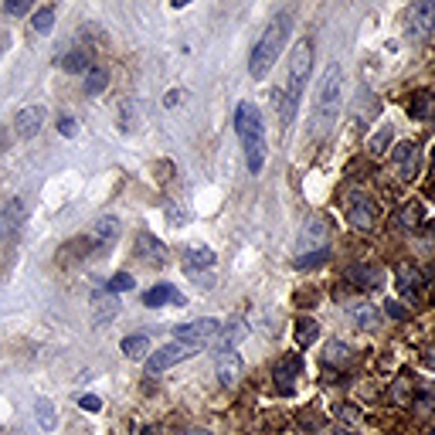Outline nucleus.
Returning a JSON list of instances; mask_svg holds the SVG:
<instances>
[{"label": "nucleus", "instance_id": "obj_3", "mask_svg": "<svg viewBox=\"0 0 435 435\" xmlns=\"http://www.w3.org/2000/svg\"><path fill=\"white\" fill-rule=\"evenodd\" d=\"M289 24H293V17L279 14L262 31V38L255 41V48H252V58H249V75L252 78H265L269 72H272V65H276L282 45H286V38H289Z\"/></svg>", "mask_w": 435, "mask_h": 435}, {"label": "nucleus", "instance_id": "obj_33", "mask_svg": "<svg viewBox=\"0 0 435 435\" xmlns=\"http://www.w3.org/2000/svg\"><path fill=\"white\" fill-rule=\"evenodd\" d=\"M133 286H136V279H133L129 272H119V276L109 279V293H126V289H133Z\"/></svg>", "mask_w": 435, "mask_h": 435}, {"label": "nucleus", "instance_id": "obj_37", "mask_svg": "<svg viewBox=\"0 0 435 435\" xmlns=\"http://www.w3.org/2000/svg\"><path fill=\"white\" fill-rule=\"evenodd\" d=\"M7 14H28V0H11L7 4Z\"/></svg>", "mask_w": 435, "mask_h": 435}, {"label": "nucleus", "instance_id": "obj_25", "mask_svg": "<svg viewBox=\"0 0 435 435\" xmlns=\"http://www.w3.org/2000/svg\"><path fill=\"white\" fill-rule=\"evenodd\" d=\"M242 337H245V326H242V323L228 326V330H225V333H221V337L215 340V350H218V354H228V350H232V347L242 340Z\"/></svg>", "mask_w": 435, "mask_h": 435}, {"label": "nucleus", "instance_id": "obj_4", "mask_svg": "<svg viewBox=\"0 0 435 435\" xmlns=\"http://www.w3.org/2000/svg\"><path fill=\"white\" fill-rule=\"evenodd\" d=\"M313 68V41H299L293 51V62H289V75H286V89H282V123L289 126L299 109V95L306 89V78Z\"/></svg>", "mask_w": 435, "mask_h": 435}, {"label": "nucleus", "instance_id": "obj_42", "mask_svg": "<svg viewBox=\"0 0 435 435\" xmlns=\"http://www.w3.org/2000/svg\"><path fill=\"white\" fill-rule=\"evenodd\" d=\"M425 360H429V364H432V367H435V347H432V350H429V354H425Z\"/></svg>", "mask_w": 435, "mask_h": 435}, {"label": "nucleus", "instance_id": "obj_7", "mask_svg": "<svg viewBox=\"0 0 435 435\" xmlns=\"http://www.w3.org/2000/svg\"><path fill=\"white\" fill-rule=\"evenodd\" d=\"M435 34V4L432 0H419L408 7V38L412 41H429Z\"/></svg>", "mask_w": 435, "mask_h": 435}, {"label": "nucleus", "instance_id": "obj_39", "mask_svg": "<svg viewBox=\"0 0 435 435\" xmlns=\"http://www.w3.org/2000/svg\"><path fill=\"white\" fill-rule=\"evenodd\" d=\"M58 129H62V136H72V133H75V119H68V116H65L62 123H58Z\"/></svg>", "mask_w": 435, "mask_h": 435}, {"label": "nucleus", "instance_id": "obj_20", "mask_svg": "<svg viewBox=\"0 0 435 435\" xmlns=\"http://www.w3.org/2000/svg\"><path fill=\"white\" fill-rule=\"evenodd\" d=\"M350 316H354V323L360 330H374V326H381V313L374 310L371 303H358V306H350Z\"/></svg>", "mask_w": 435, "mask_h": 435}, {"label": "nucleus", "instance_id": "obj_30", "mask_svg": "<svg viewBox=\"0 0 435 435\" xmlns=\"http://www.w3.org/2000/svg\"><path fill=\"white\" fill-rule=\"evenodd\" d=\"M62 68L65 72H85L89 68V55L85 51H68L62 58Z\"/></svg>", "mask_w": 435, "mask_h": 435}, {"label": "nucleus", "instance_id": "obj_23", "mask_svg": "<svg viewBox=\"0 0 435 435\" xmlns=\"http://www.w3.org/2000/svg\"><path fill=\"white\" fill-rule=\"evenodd\" d=\"M95 303V326H102V323H109V320H112V316H116V313H119V299H112V296H95L92 299Z\"/></svg>", "mask_w": 435, "mask_h": 435}, {"label": "nucleus", "instance_id": "obj_13", "mask_svg": "<svg viewBox=\"0 0 435 435\" xmlns=\"http://www.w3.org/2000/svg\"><path fill=\"white\" fill-rule=\"evenodd\" d=\"M299 374H303V360H299V358H286V360H279V364H276L272 381H276V388H279L282 394H293Z\"/></svg>", "mask_w": 435, "mask_h": 435}, {"label": "nucleus", "instance_id": "obj_35", "mask_svg": "<svg viewBox=\"0 0 435 435\" xmlns=\"http://www.w3.org/2000/svg\"><path fill=\"white\" fill-rule=\"evenodd\" d=\"M429 102H432V99H429V95L425 92H419L415 95V99H412V116H415V119H425V116H429Z\"/></svg>", "mask_w": 435, "mask_h": 435}, {"label": "nucleus", "instance_id": "obj_10", "mask_svg": "<svg viewBox=\"0 0 435 435\" xmlns=\"http://www.w3.org/2000/svg\"><path fill=\"white\" fill-rule=\"evenodd\" d=\"M187 299L184 293L171 286V282H156L154 289H146L143 293V306H150V310H160V306H184Z\"/></svg>", "mask_w": 435, "mask_h": 435}, {"label": "nucleus", "instance_id": "obj_29", "mask_svg": "<svg viewBox=\"0 0 435 435\" xmlns=\"http://www.w3.org/2000/svg\"><path fill=\"white\" fill-rule=\"evenodd\" d=\"M350 358V350H347V343L340 340H333V343H326V350H323V364H343V360Z\"/></svg>", "mask_w": 435, "mask_h": 435}, {"label": "nucleus", "instance_id": "obj_34", "mask_svg": "<svg viewBox=\"0 0 435 435\" xmlns=\"http://www.w3.org/2000/svg\"><path fill=\"white\" fill-rule=\"evenodd\" d=\"M323 262H326V249L313 252V255H299V259H296L299 269H316V265H323Z\"/></svg>", "mask_w": 435, "mask_h": 435}, {"label": "nucleus", "instance_id": "obj_31", "mask_svg": "<svg viewBox=\"0 0 435 435\" xmlns=\"http://www.w3.org/2000/svg\"><path fill=\"white\" fill-rule=\"evenodd\" d=\"M106 72H102V68H92V72H89V75H85V92L89 95H99L102 92V89H106Z\"/></svg>", "mask_w": 435, "mask_h": 435}, {"label": "nucleus", "instance_id": "obj_27", "mask_svg": "<svg viewBox=\"0 0 435 435\" xmlns=\"http://www.w3.org/2000/svg\"><path fill=\"white\" fill-rule=\"evenodd\" d=\"M31 28L38 34H48L51 28H55V7H38L31 17Z\"/></svg>", "mask_w": 435, "mask_h": 435}, {"label": "nucleus", "instance_id": "obj_38", "mask_svg": "<svg viewBox=\"0 0 435 435\" xmlns=\"http://www.w3.org/2000/svg\"><path fill=\"white\" fill-rule=\"evenodd\" d=\"M388 316H394V320H404V306L391 299V303H388Z\"/></svg>", "mask_w": 435, "mask_h": 435}, {"label": "nucleus", "instance_id": "obj_40", "mask_svg": "<svg viewBox=\"0 0 435 435\" xmlns=\"http://www.w3.org/2000/svg\"><path fill=\"white\" fill-rule=\"evenodd\" d=\"M340 419H343V421L358 419V408H350V404H343V408H340Z\"/></svg>", "mask_w": 435, "mask_h": 435}, {"label": "nucleus", "instance_id": "obj_15", "mask_svg": "<svg viewBox=\"0 0 435 435\" xmlns=\"http://www.w3.org/2000/svg\"><path fill=\"white\" fill-rule=\"evenodd\" d=\"M41 126H45V106H28V109H21V112H17V119H14L17 136H24V140L38 136V133H41Z\"/></svg>", "mask_w": 435, "mask_h": 435}, {"label": "nucleus", "instance_id": "obj_6", "mask_svg": "<svg viewBox=\"0 0 435 435\" xmlns=\"http://www.w3.org/2000/svg\"><path fill=\"white\" fill-rule=\"evenodd\" d=\"M123 235V225H119V218H99L92 228H89V235H85V242H78V245H89L85 249V255H102L106 249H112L116 245V238Z\"/></svg>", "mask_w": 435, "mask_h": 435}, {"label": "nucleus", "instance_id": "obj_21", "mask_svg": "<svg viewBox=\"0 0 435 435\" xmlns=\"http://www.w3.org/2000/svg\"><path fill=\"white\" fill-rule=\"evenodd\" d=\"M398 293L408 296V299H415L421 293V272L419 269H402L398 272Z\"/></svg>", "mask_w": 435, "mask_h": 435}, {"label": "nucleus", "instance_id": "obj_17", "mask_svg": "<svg viewBox=\"0 0 435 435\" xmlns=\"http://www.w3.org/2000/svg\"><path fill=\"white\" fill-rule=\"evenodd\" d=\"M347 279L354 282V286H360V289H377L385 282V272L374 269V265H350L347 269Z\"/></svg>", "mask_w": 435, "mask_h": 435}, {"label": "nucleus", "instance_id": "obj_18", "mask_svg": "<svg viewBox=\"0 0 435 435\" xmlns=\"http://www.w3.org/2000/svg\"><path fill=\"white\" fill-rule=\"evenodd\" d=\"M184 262L190 272H198V269H211V265L218 262V255H215V249H208V245H187Z\"/></svg>", "mask_w": 435, "mask_h": 435}, {"label": "nucleus", "instance_id": "obj_16", "mask_svg": "<svg viewBox=\"0 0 435 435\" xmlns=\"http://www.w3.org/2000/svg\"><path fill=\"white\" fill-rule=\"evenodd\" d=\"M394 171L402 181H415V173H419V146L415 143H402L394 150Z\"/></svg>", "mask_w": 435, "mask_h": 435}, {"label": "nucleus", "instance_id": "obj_8", "mask_svg": "<svg viewBox=\"0 0 435 435\" xmlns=\"http://www.w3.org/2000/svg\"><path fill=\"white\" fill-rule=\"evenodd\" d=\"M215 333H221V323L218 320H194V323H181L173 330V340H184V343H194V347H204L211 340Z\"/></svg>", "mask_w": 435, "mask_h": 435}, {"label": "nucleus", "instance_id": "obj_2", "mask_svg": "<svg viewBox=\"0 0 435 435\" xmlns=\"http://www.w3.org/2000/svg\"><path fill=\"white\" fill-rule=\"evenodd\" d=\"M235 129H238V140H242V150H245L249 173H262L265 154H269L262 112L252 106V102H242V106H238V112H235Z\"/></svg>", "mask_w": 435, "mask_h": 435}, {"label": "nucleus", "instance_id": "obj_11", "mask_svg": "<svg viewBox=\"0 0 435 435\" xmlns=\"http://www.w3.org/2000/svg\"><path fill=\"white\" fill-rule=\"evenodd\" d=\"M215 377H218V385H221V388H235V385L242 381V358H238L235 350H228V354H218Z\"/></svg>", "mask_w": 435, "mask_h": 435}, {"label": "nucleus", "instance_id": "obj_19", "mask_svg": "<svg viewBox=\"0 0 435 435\" xmlns=\"http://www.w3.org/2000/svg\"><path fill=\"white\" fill-rule=\"evenodd\" d=\"M136 255L146 259V262H167V249L156 242L154 235H140L136 238Z\"/></svg>", "mask_w": 435, "mask_h": 435}, {"label": "nucleus", "instance_id": "obj_1", "mask_svg": "<svg viewBox=\"0 0 435 435\" xmlns=\"http://www.w3.org/2000/svg\"><path fill=\"white\" fill-rule=\"evenodd\" d=\"M340 99H343V75L340 65H330L316 85V95H313V116H310V133L316 140L330 136V129L340 116Z\"/></svg>", "mask_w": 435, "mask_h": 435}, {"label": "nucleus", "instance_id": "obj_41", "mask_svg": "<svg viewBox=\"0 0 435 435\" xmlns=\"http://www.w3.org/2000/svg\"><path fill=\"white\" fill-rule=\"evenodd\" d=\"M184 435H211L208 429H190V432H184Z\"/></svg>", "mask_w": 435, "mask_h": 435}, {"label": "nucleus", "instance_id": "obj_5", "mask_svg": "<svg viewBox=\"0 0 435 435\" xmlns=\"http://www.w3.org/2000/svg\"><path fill=\"white\" fill-rule=\"evenodd\" d=\"M201 347H194V343H184V340H173V343H163L160 350H154L150 358H146V374L154 377V374H163L171 371L173 364H181V360L194 358Z\"/></svg>", "mask_w": 435, "mask_h": 435}, {"label": "nucleus", "instance_id": "obj_43", "mask_svg": "<svg viewBox=\"0 0 435 435\" xmlns=\"http://www.w3.org/2000/svg\"><path fill=\"white\" fill-rule=\"evenodd\" d=\"M4 136H7V133L0 129V154H4V146H7V140H4Z\"/></svg>", "mask_w": 435, "mask_h": 435}, {"label": "nucleus", "instance_id": "obj_44", "mask_svg": "<svg viewBox=\"0 0 435 435\" xmlns=\"http://www.w3.org/2000/svg\"><path fill=\"white\" fill-rule=\"evenodd\" d=\"M340 435H350V432H340Z\"/></svg>", "mask_w": 435, "mask_h": 435}, {"label": "nucleus", "instance_id": "obj_32", "mask_svg": "<svg viewBox=\"0 0 435 435\" xmlns=\"http://www.w3.org/2000/svg\"><path fill=\"white\" fill-rule=\"evenodd\" d=\"M38 421H41V429H45V432H51V429H55V408H51V404L48 402H38Z\"/></svg>", "mask_w": 435, "mask_h": 435}, {"label": "nucleus", "instance_id": "obj_14", "mask_svg": "<svg viewBox=\"0 0 435 435\" xmlns=\"http://www.w3.org/2000/svg\"><path fill=\"white\" fill-rule=\"evenodd\" d=\"M326 235H330V225H326V218H310L306 221V228L299 232V252L306 249H326Z\"/></svg>", "mask_w": 435, "mask_h": 435}, {"label": "nucleus", "instance_id": "obj_12", "mask_svg": "<svg viewBox=\"0 0 435 435\" xmlns=\"http://www.w3.org/2000/svg\"><path fill=\"white\" fill-rule=\"evenodd\" d=\"M347 218H350V225L354 228H374V221H377V204L371 198H364V194H354V201L347 208Z\"/></svg>", "mask_w": 435, "mask_h": 435}, {"label": "nucleus", "instance_id": "obj_22", "mask_svg": "<svg viewBox=\"0 0 435 435\" xmlns=\"http://www.w3.org/2000/svg\"><path fill=\"white\" fill-rule=\"evenodd\" d=\"M123 354L133 360L140 358H150V337L146 333H133V337H126L123 340Z\"/></svg>", "mask_w": 435, "mask_h": 435}, {"label": "nucleus", "instance_id": "obj_26", "mask_svg": "<svg viewBox=\"0 0 435 435\" xmlns=\"http://www.w3.org/2000/svg\"><path fill=\"white\" fill-rule=\"evenodd\" d=\"M391 136H394V129H391L388 123H385V126H377V129L371 133V143H367V146H371V154H374V156H381V154H385V150L391 146Z\"/></svg>", "mask_w": 435, "mask_h": 435}, {"label": "nucleus", "instance_id": "obj_24", "mask_svg": "<svg viewBox=\"0 0 435 435\" xmlns=\"http://www.w3.org/2000/svg\"><path fill=\"white\" fill-rule=\"evenodd\" d=\"M316 337H320V326L313 323V320H299V323H296L293 340H296L299 350H303V347H310V343H316Z\"/></svg>", "mask_w": 435, "mask_h": 435}, {"label": "nucleus", "instance_id": "obj_36", "mask_svg": "<svg viewBox=\"0 0 435 435\" xmlns=\"http://www.w3.org/2000/svg\"><path fill=\"white\" fill-rule=\"evenodd\" d=\"M82 408H85V412H99V408H102V402H99V398H95V394H85V398H82Z\"/></svg>", "mask_w": 435, "mask_h": 435}, {"label": "nucleus", "instance_id": "obj_28", "mask_svg": "<svg viewBox=\"0 0 435 435\" xmlns=\"http://www.w3.org/2000/svg\"><path fill=\"white\" fill-rule=\"evenodd\" d=\"M419 218H421V204H408V208L398 211L394 225H398V228H415V225H419Z\"/></svg>", "mask_w": 435, "mask_h": 435}, {"label": "nucleus", "instance_id": "obj_9", "mask_svg": "<svg viewBox=\"0 0 435 435\" xmlns=\"http://www.w3.org/2000/svg\"><path fill=\"white\" fill-rule=\"evenodd\" d=\"M24 218H28V211H24V201L21 198H11V201L0 208V238H17V232H21V225H24Z\"/></svg>", "mask_w": 435, "mask_h": 435}]
</instances>
